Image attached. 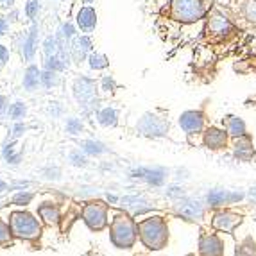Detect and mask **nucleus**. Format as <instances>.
Wrapping results in <instances>:
<instances>
[{"label": "nucleus", "instance_id": "nucleus-1", "mask_svg": "<svg viewBox=\"0 0 256 256\" xmlns=\"http://www.w3.org/2000/svg\"><path fill=\"white\" fill-rule=\"evenodd\" d=\"M246 30H242L235 22L231 20L220 6L215 4L208 11L204 18V27L201 30V45L210 50V56L217 63L220 58H226L231 54V50L238 47L240 40L244 38Z\"/></svg>", "mask_w": 256, "mask_h": 256}, {"label": "nucleus", "instance_id": "nucleus-2", "mask_svg": "<svg viewBox=\"0 0 256 256\" xmlns=\"http://www.w3.org/2000/svg\"><path fill=\"white\" fill-rule=\"evenodd\" d=\"M212 6L214 2L210 0H168V4L160 9V16L180 26H194L204 20Z\"/></svg>", "mask_w": 256, "mask_h": 256}, {"label": "nucleus", "instance_id": "nucleus-3", "mask_svg": "<svg viewBox=\"0 0 256 256\" xmlns=\"http://www.w3.org/2000/svg\"><path fill=\"white\" fill-rule=\"evenodd\" d=\"M220 9L246 32H256V0H224Z\"/></svg>", "mask_w": 256, "mask_h": 256}, {"label": "nucleus", "instance_id": "nucleus-4", "mask_svg": "<svg viewBox=\"0 0 256 256\" xmlns=\"http://www.w3.org/2000/svg\"><path fill=\"white\" fill-rule=\"evenodd\" d=\"M98 84L90 79V77L81 76L77 77L72 84V95L76 98V102L79 104V108H82L84 113H90V111L97 110L100 98H98Z\"/></svg>", "mask_w": 256, "mask_h": 256}, {"label": "nucleus", "instance_id": "nucleus-5", "mask_svg": "<svg viewBox=\"0 0 256 256\" xmlns=\"http://www.w3.org/2000/svg\"><path fill=\"white\" fill-rule=\"evenodd\" d=\"M138 233H140L142 242L150 249H162L165 248L166 240H168V230L163 218L154 217L146 218L138 224Z\"/></svg>", "mask_w": 256, "mask_h": 256}, {"label": "nucleus", "instance_id": "nucleus-6", "mask_svg": "<svg viewBox=\"0 0 256 256\" xmlns=\"http://www.w3.org/2000/svg\"><path fill=\"white\" fill-rule=\"evenodd\" d=\"M138 226L128 215H116L113 224H111V240L116 248L128 249L131 248L136 240Z\"/></svg>", "mask_w": 256, "mask_h": 256}, {"label": "nucleus", "instance_id": "nucleus-7", "mask_svg": "<svg viewBox=\"0 0 256 256\" xmlns=\"http://www.w3.org/2000/svg\"><path fill=\"white\" fill-rule=\"evenodd\" d=\"M9 226H11V231H13L14 236H20V238H26V240L38 238L40 233H42V228H40L38 220L32 215L26 214V212H16V214L11 215Z\"/></svg>", "mask_w": 256, "mask_h": 256}, {"label": "nucleus", "instance_id": "nucleus-8", "mask_svg": "<svg viewBox=\"0 0 256 256\" xmlns=\"http://www.w3.org/2000/svg\"><path fill=\"white\" fill-rule=\"evenodd\" d=\"M138 132L149 138H160L165 136L168 131V120L165 115H160L158 111H149L138 120L136 126Z\"/></svg>", "mask_w": 256, "mask_h": 256}, {"label": "nucleus", "instance_id": "nucleus-9", "mask_svg": "<svg viewBox=\"0 0 256 256\" xmlns=\"http://www.w3.org/2000/svg\"><path fill=\"white\" fill-rule=\"evenodd\" d=\"M68 50L74 64H81L82 61H86L88 56L94 52V42H92L90 34H76L70 40Z\"/></svg>", "mask_w": 256, "mask_h": 256}, {"label": "nucleus", "instance_id": "nucleus-10", "mask_svg": "<svg viewBox=\"0 0 256 256\" xmlns=\"http://www.w3.org/2000/svg\"><path fill=\"white\" fill-rule=\"evenodd\" d=\"M106 214H108V206L104 202H90V204H86L84 210H82L84 222L90 226V230L95 231L102 230L108 224Z\"/></svg>", "mask_w": 256, "mask_h": 256}, {"label": "nucleus", "instance_id": "nucleus-11", "mask_svg": "<svg viewBox=\"0 0 256 256\" xmlns=\"http://www.w3.org/2000/svg\"><path fill=\"white\" fill-rule=\"evenodd\" d=\"M204 113L202 110H188L180 115V126L186 134H197L204 131Z\"/></svg>", "mask_w": 256, "mask_h": 256}, {"label": "nucleus", "instance_id": "nucleus-12", "mask_svg": "<svg viewBox=\"0 0 256 256\" xmlns=\"http://www.w3.org/2000/svg\"><path fill=\"white\" fill-rule=\"evenodd\" d=\"M38 40H40V26L38 22H32L29 32L22 36V42L18 45L20 48V56L26 61H34L36 50H38Z\"/></svg>", "mask_w": 256, "mask_h": 256}, {"label": "nucleus", "instance_id": "nucleus-13", "mask_svg": "<svg viewBox=\"0 0 256 256\" xmlns=\"http://www.w3.org/2000/svg\"><path fill=\"white\" fill-rule=\"evenodd\" d=\"M76 26L82 34H94L97 29V11L92 6H84L77 11Z\"/></svg>", "mask_w": 256, "mask_h": 256}, {"label": "nucleus", "instance_id": "nucleus-14", "mask_svg": "<svg viewBox=\"0 0 256 256\" xmlns=\"http://www.w3.org/2000/svg\"><path fill=\"white\" fill-rule=\"evenodd\" d=\"M228 140H230V134H228L226 129L215 128V126L206 128L204 132H202V144L212 150L224 149L228 146Z\"/></svg>", "mask_w": 256, "mask_h": 256}, {"label": "nucleus", "instance_id": "nucleus-15", "mask_svg": "<svg viewBox=\"0 0 256 256\" xmlns=\"http://www.w3.org/2000/svg\"><path fill=\"white\" fill-rule=\"evenodd\" d=\"M233 150H235V156L242 162H249V160L254 158V147H252V138L249 134H244V136L233 138Z\"/></svg>", "mask_w": 256, "mask_h": 256}, {"label": "nucleus", "instance_id": "nucleus-16", "mask_svg": "<svg viewBox=\"0 0 256 256\" xmlns=\"http://www.w3.org/2000/svg\"><path fill=\"white\" fill-rule=\"evenodd\" d=\"M242 222V217L233 212H220V214L215 215L214 218V228L215 230L226 231V233H231Z\"/></svg>", "mask_w": 256, "mask_h": 256}, {"label": "nucleus", "instance_id": "nucleus-17", "mask_svg": "<svg viewBox=\"0 0 256 256\" xmlns=\"http://www.w3.org/2000/svg\"><path fill=\"white\" fill-rule=\"evenodd\" d=\"M199 251L201 256H222L224 254V248L222 242L215 235H206L199 242Z\"/></svg>", "mask_w": 256, "mask_h": 256}, {"label": "nucleus", "instance_id": "nucleus-18", "mask_svg": "<svg viewBox=\"0 0 256 256\" xmlns=\"http://www.w3.org/2000/svg\"><path fill=\"white\" fill-rule=\"evenodd\" d=\"M222 126H224V129H226L231 138H238V136H244V134H248L246 122L236 115L224 116V118H222Z\"/></svg>", "mask_w": 256, "mask_h": 256}, {"label": "nucleus", "instance_id": "nucleus-19", "mask_svg": "<svg viewBox=\"0 0 256 256\" xmlns=\"http://www.w3.org/2000/svg\"><path fill=\"white\" fill-rule=\"evenodd\" d=\"M24 88L27 92H36L38 86H42V70L36 64H29L24 72V81H22Z\"/></svg>", "mask_w": 256, "mask_h": 256}, {"label": "nucleus", "instance_id": "nucleus-20", "mask_svg": "<svg viewBox=\"0 0 256 256\" xmlns=\"http://www.w3.org/2000/svg\"><path fill=\"white\" fill-rule=\"evenodd\" d=\"M183 217L190 218V220H196V218H201L202 217V206L199 204L197 201H183L178 208Z\"/></svg>", "mask_w": 256, "mask_h": 256}, {"label": "nucleus", "instance_id": "nucleus-21", "mask_svg": "<svg viewBox=\"0 0 256 256\" xmlns=\"http://www.w3.org/2000/svg\"><path fill=\"white\" fill-rule=\"evenodd\" d=\"M233 68H235L236 74H242V76L256 74V52H252V54L246 56L244 60L236 61V63L233 64Z\"/></svg>", "mask_w": 256, "mask_h": 256}, {"label": "nucleus", "instance_id": "nucleus-22", "mask_svg": "<svg viewBox=\"0 0 256 256\" xmlns=\"http://www.w3.org/2000/svg\"><path fill=\"white\" fill-rule=\"evenodd\" d=\"M97 122L104 128H115L118 122V111L115 108H102L97 113Z\"/></svg>", "mask_w": 256, "mask_h": 256}, {"label": "nucleus", "instance_id": "nucleus-23", "mask_svg": "<svg viewBox=\"0 0 256 256\" xmlns=\"http://www.w3.org/2000/svg\"><path fill=\"white\" fill-rule=\"evenodd\" d=\"M86 61H88V66H90V70H95V72L106 70L108 66H110V58H108L106 54H102V52H97V50L92 52Z\"/></svg>", "mask_w": 256, "mask_h": 256}, {"label": "nucleus", "instance_id": "nucleus-24", "mask_svg": "<svg viewBox=\"0 0 256 256\" xmlns=\"http://www.w3.org/2000/svg\"><path fill=\"white\" fill-rule=\"evenodd\" d=\"M76 34H77V26H74L72 22H64V24L60 26L58 32H56V38H58L60 43H68L70 45V40Z\"/></svg>", "mask_w": 256, "mask_h": 256}, {"label": "nucleus", "instance_id": "nucleus-25", "mask_svg": "<svg viewBox=\"0 0 256 256\" xmlns=\"http://www.w3.org/2000/svg\"><path fill=\"white\" fill-rule=\"evenodd\" d=\"M70 64L66 63L64 60H61L60 56L54 54V56H48V58H43V68L47 70H54V72H64V70L68 68Z\"/></svg>", "mask_w": 256, "mask_h": 256}, {"label": "nucleus", "instance_id": "nucleus-26", "mask_svg": "<svg viewBox=\"0 0 256 256\" xmlns=\"http://www.w3.org/2000/svg\"><path fill=\"white\" fill-rule=\"evenodd\" d=\"M60 82H61L60 72H54V70H47V68L42 70V86L45 90H52Z\"/></svg>", "mask_w": 256, "mask_h": 256}, {"label": "nucleus", "instance_id": "nucleus-27", "mask_svg": "<svg viewBox=\"0 0 256 256\" xmlns=\"http://www.w3.org/2000/svg\"><path fill=\"white\" fill-rule=\"evenodd\" d=\"M38 214L40 217L43 218V220L47 222V224H56L58 222V218H60V212H58V208L52 204H42L38 208Z\"/></svg>", "mask_w": 256, "mask_h": 256}, {"label": "nucleus", "instance_id": "nucleus-28", "mask_svg": "<svg viewBox=\"0 0 256 256\" xmlns=\"http://www.w3.org/2000/svg\"><path fill=\"white\" fill-rule=\"evenodd\" d=\"M240 194H235V196H230L228 192H222V190H214V192L208 196V202L210 204H222L224 201H235V199H240Z\"/></svg>", "mask_w": 256, "mask_h": 256}, {"label": "nucleus", "instance_id": "nucleus-29", "mask_svg": "<svg viewBox=\"0 0 256 256\" xmlns=\"http://www.w3.org/2000/svg\"><path fill=\"white\" fill-rule=\"evenodd\" d=\"M24 13L29 18V22H38L40 13H42V0H27Z\"/></svg>", "mask_w": 256, "mask_h": 256}, {"label": "nucleus", "instance_id": "nucleus-30", "mask_svg": "<svg viewBox=\"0 0 256 256\" xmlns=\"http://www.w3.org/2000/svg\"><path fill=\"white\" fill-rule=\"evenodd\" d=\"M42 52H43V58L58 54V38H56V34H48L47 38L43 40Z\"/></svg>", "mask_w": 256, "mask_h": 256}, {"label": "nucleus", "instance_id": "nucleus-31", "mask_svg": "<svg viewBox=\"0 0 256 256\" xmlns=\"http://www.w3.org/2000/svg\"><path fill=\"white\" fill-rule=\"evenodd\" d=\"M8 115L11 116L13 120H16V122H20L22 118H26V115H27V106H26V102H14V104H11L9 106V110H8Z\"/></svg>", "mask_w": 256, "mask_h": 256}, {"label": "nucleus", "instance_id": "nucleus-32", "mask_svg": "<svg viewBox=\"0 0 256 256\" xmlns=\"http://www.w3.org/2000/svg\"><path fill=\"white\" fill-rule=\"evenodd\" d=\"M98 88H100L104 94H115L116 81L113 79V76H104L102 79H100V84H98Z\"/></svg>", "mask_w": 256, "mask_h": 256}, {"label": "nucleus", "instance_id": "nucleus-33", "mask_svg": "<svg viewBox=\"0 0 256 256\" xmlns=\"http://www.w3.org/2000/svg\"><path fill=\"white\" fill-rule=\"evenodd\" d=\"M11 235H13L11 226H8L6 222L0 220V246H8V244H11Z\"/></svg>", "mask_w": 256, "mask_h": 256}, {"label": "nucleus", "instance_id": "nucleus-34", "mask_svg": "<svg viewBox=\"0 0 256 256\" xmlns=\"http://www.w3.org/2000/svg\"><path fill=\"white\" fill-rule=\"evenodd\" d=\"M82 147H84V150L88 154H100V152H104V150H106L100 142H94V140L84 142V144H82Z\"/></svg>", "mask_w": 256, "mask_h": 256}, {"label": "nucleus", "instance_id": "nucleus-35", "mask_svg": "<svg viewBox=\"0 0 256 256\" xmlns=\"http://www.w3.org/2000/svg\"><path fill=\"white\" fill-rule=\"evenodd\" d=\"M82 131V122L79 118H68L66 120V132L70 134H79Z\"/></svg>", "mask_w": 256, "mask_h": 256}, {"label": "nucleus", "instance_id": "nucleus-36", "mask_svg": "<svg viewBox=\"0 0 256 256\" xmlns=\"http://www.w3.org/2000/svg\"><path fill=\"white\" fill-rule=\"evenodd\" d=\"M236 256H256V249H254V244L252 246H248V244H244L236 249Z\"/></svg>", "mask_w": 256, "mask_h": 256}, {"label": "nucleus", "instance_id": "nucleus-37", "mask_svg": "<svg viewBox=\"0 0 256 256\" xmlns=\"http://www.w3.org/2000/svg\"><path fill=\"white\" fill-rule=\"evenodd\" d=\"M9 56H11V52H9V48L6 47V45H2V43H0V68H4L6 64H8Z\"/></svg>", "mask_w": 256, "mask_h": 256}, {"label": "nucleus", "instance_id": "nucleus-38", "mask_svg": "<svg viewBox=\"0 0 256 256\" xmlns=\"http://www.w3.org/2000/svg\"><path fill=\"white\" fill-rule=\"evenodd\" d=\"M20 11L18 9H14V8H11V9H8V14H6V18H8V22L9 24H16V22H20Z\"/></svg>", "mask_w": 256, "mask_h": 256}, {"label": "nucleus", "instance_id": "nucleus-39", "mask_svg": "<svg viewBox=\"0 0 256 256\" xmlns=\"http://www.w3.org/2000/svg\"><path fill=\"white\" fill-rule=\"evenodd\" d=\"M30 199H32V196H30V194H18V196H14L13 202H14V204H27Z\"/></svg>", "mask_w": 256, "mask_h": 256}, {"label": "nucleus", "instance_id": "nucleus-40", "mask_svg": "<svg viewBox=\"0 0 256 256\" xmlns=\"http://www.w3.org/2000/svg\"><path fill=\"white\" fill-rule=\"evenodd\" d=\"M8 30H9V22H8V18H6V16H0V38L8 34Z\"/></svg>", "mask_w": 256, "mask_h": 256}, {"label": "nucleus", "instance_id": "nucleus-41", "mask_svg": "<svg viewBox=\"0 0 256 256\" xmlns=\"http://www.w3.org/2000/svg\"><path fill=\"white\" fill-rule=\"evenodd\" d=\"M26 132V126L22 124V122H18L16 126L13 128V138H18V136H22Z\"/></svg>", "mask_w": 256, "mask_h": 256}, {"label": "nucleus", "instance_id": "nucleus-42", "mask_svg": "<svg viewBox=\"0 0 256 256\" xmlns=\"http://www.w3.org/2000/svg\"><path fill=\"white\" fill-rule=\"evenodd\" d=\"M70 158H72V162L76 163V165H86V160L82 158V156H79L77 152H74L72 156H70Z\"/></svg>", "mask_w": 256, "mask_h": 256}, {"label": "nucleus", "instance_id": "nucleus-43", "mask_svg": "<svg viewBox=\"0 0 256 256\" xmlns=\"http://www.w3.org/2000/svg\"><path fill=\"white\" fill-rule=\"evenodd\" d=\"M14 2H16V0H0V9H11V8H14Z\"/></svg>", "mask_w": 256, "mask_h": 256}, {"label": "nucleus", "instance_id": "nucleus-44", "mask_svg": "<svg viewBox=\"0 0 256 256\" xmlns=\"http://www.w3.org/2000/svg\"><path fill=\"white\" fill-rule=\"evenodd\" d=\"M9 106H8V98L4 97V95H0V115L4 113V111H8Z\"/></svg>", "mask_w": 256, "mask_h": 256}, {"label": "nucleus", "instance_id": "nucleus-45", "mask_svg": "<svg viewBox=\"0 0 256 256\" xmlns=\"http://www.w3.org/2000/svg\"><path fill=\"white\" fill-rule=\"evenodd\" d=\"M6 188H8V186H6V183H4V181H0V192H4Z\"/></svg>", "mask_w": 256, "mask_h": 256}, {"label": "nucleus", "instance_id": "nucleus-46", "mask_svg": "<svg viewBox=\"0 0 256 256\" xmlns=\"http://www.w3.org/2000/svg\"><path fill=\"white\" fill-rule=\"evenodd\" d=\"M81 2H82V4H94L95 0H81Z\"/></svg>", "mask_w": 256, "mask_h": 256}, {"label": "nucleus", "instance_id": "nucleus-47", "mask_svg": "<svg viewBox=\"0 0 256 256\" xmlns=\"http://www.w3.org/2000/svg\"><path fill=\"white\" fill-rule=\"evenodd\" d=\"M251 197H254V199H256V188H254V190H251Z\"/></svg>", "mask_w": 256, "mask_h": 256}, {"label": "nucleus", "instance_id": "nucleus-48", "mask_svg": "<svg viewBox=\"0 0 256 256\" xmlns=\"http://www.w3.org/2000/svg\"><path fill=\"white\" fill-rule=\"evenodd\" d=\"M254 162H256V152H254Z\"/></svg>", "mask_w": 256, "mask_h": 256}, {"label": "nucleus", "instance_id": "nucleus-49", "mask_svg": "<svg viewBox=\"0 0 256 256\" xmlns=\"http://www.w3.org/2000/svg\"><path fill=\"white\" fill-rule=\"evenodd\" d=\"M210 2H215V0H210Z\"/></svg>", "mask_w": 256, "mask_h": 256}]
</instances>
